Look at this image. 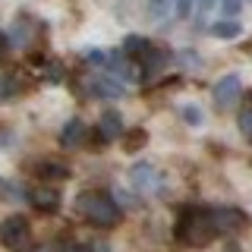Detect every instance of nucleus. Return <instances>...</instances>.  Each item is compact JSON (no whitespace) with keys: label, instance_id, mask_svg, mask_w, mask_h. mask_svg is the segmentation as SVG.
<instances>
[{"label":"nucleus","instance_id":"obj_4","mask_svg":"<svg viewBox=\"0 0 252 252\" xmlns=\"http://www.w3.org/2000/svg\"><path fill=\"white\" fill-rule=\"evenodd\" d=\"M0 243L10 252H26L32 246V224L26 220V215H10L0 224Z\"/></svg>","mask_w":252,"mask_h":252},{"label":"nucleus","instance_id":"obj_5","mask_svg":"<svg viewBox=\"0 0 252 252\" xmlns=\"http://www.w3.org/2000/svg\"><path fill=\"white\" fill-rule=\"evenodd\" d=\"M211 98H215V107H218V110L233 107L236 101L243 98V82H240V76H236V73L220 76L218 82H215V89H211Z\"/></svg>","mask_w":252,"mask_h":252},{"label":"nucleus","instance_id":"obj_1","mask_svg":"<svg viewBox=\"0 0 252 252\" xmlns=\"http://www.w3.org/2000/svg\"><path fill=\"white\" fill-rule=\"evenodd\" d=\"M76 211L89 220L92 227H117L123 218L120 205L110 199L107 192H101V189H85V192L76 195Z\"/></svg>","mask_w":252,"mask_h":252},{"label":"nucleus","instance_id":"obj_20","mask_svg":"<svg viewBox=\"0 0 252 252\" xmlns=\"http://www.w3.org/2000/svg\"><path fill=\"white\" fill-rule=\"evenodd\" d=\"M218 3H220V0H195V10H199V13H208V10H215Z\"/></svg>","mask_w":252,"mask_h":252},{"label":"nucleus","instance_id":"obj_9","mask_svg":"<svg viewBox=\"0 0 252 252\" xmlns=\"http://www.w3.org/2000/svg\"><path fill=\"white\" fill-rule=\"evenodd\" d=\"M32 177H38L41 183H60V180H69V167L63 161H54V158H41V161L32 164Z\"/></svg>","mask_w":252,"mask_h":252},{"label":"nucleus","instance_id":"obj_11","mask_svg":"<svg viewBox=\"0 0 252 252\" xmlns=\"http://www.w3.org/2000/svg\"><path fill=\"white\" fill-rule=\"evenodd\" d=\"M129 180H132V186H136V189H142V192H152V189L158 186V170L152 167V164L139 161L136 167L129 170Z\"/></svg>","mask_w":252,"mask_h":252},{"label":"nucleus","instance_id":"obj_21","mask_svg":"<svg viewBox=\"0 0 252 252\" xmlns=\"http://www.w3.org/2000/svg\"><path fill=\"white\" fill-rule=\"evenodd\" d=\"M192 3H195V0H177V16H189Z\"/></svg>","mask_w":252,"mask_h":252},{"label":"nucleus","instance_id":"obj_15","mask_svg":"<svg viewBox=\"0 0 252 252\" xmlns=\"http://www.w3.org/2000/svg\"><path fill=\"white\" fill-rule=\"evenodd\" d=\"M145 139H148V132H145V129H129V132H123V145H126V152H139V148L145 145Z\"/></svg>","mask_w":252,"mask_h":252},{"label":"nucleus","instance_id":"obj_22","mask_svg":"<svg viewBox=\"0 0 252 252\" xmlns=\"http://www.w3.org/2000/svg\"><path fill=\"white\" fill-rule=\"evenodd\" d=\"M10 54V38H6V32H0V57H6Z\"/></svg>","mask_w":252,"mask_h":252},{"label":"nucleus","instance_id":"obj_17","mask_svg":"<svg viewBox=\"0 0 252 252\" xmlns=\"http://www.w3.org/2000/svg\"><path fill=\"white\" fill-rule=\"evenodd\" d=\"M44 79H47V82H54V85H57L60 79H63V76H60V63H54V66H47V69H44Z\"/></svg>","mask_w":252,"mask_h":252},{"label":"nucleus","instance_id":"obj_6","mask_svg":"<svg viewBox=\"0 0 252 252\" xmlns=\"http://www.w3.org/2000/svg\"><path fill=\"white\" fill-rule=\"evenodd\" d=\"M94 132H98V142L101 145H107V142H117V139H123V132H126V126H123V117H120V110H104V114L98 117V126H94Z\"/></svg>","mask_w":252,"mask_h":252},{"label":"nucleus","instance_id":"obj_7","mask_svg":"<svg viewBox=\"0 0 252 252\" xmlns=\"http://www.w3.org/2000/svg\"><path fill=\"white\" fill-rule=\"evenodd\" d=\"M208 215L218 233H236L246 227V215L240 208H208Z\"/></svg>","mask_w":252,"mask_h":252},{"label":"nucleus","instance_id":"obj_2","mask_svg":"<svg viewBox=\"0 0 252 252\" xmlns=\"http://www.w3.org/2000/svg\"><path fill=\"white\" fill-rule=\"evenodd\" d=\"M123 57L136 66V73L139 79H145V76H155V73H161L164 66H167V60H170V54L164 51V47H155L148 38H142V35H129L123 41Z\"/></svg>","mask_w":252,"mask_h":252},{"label":"nucleus","instance_id":"obj_16","mask_svg":"<svg viewBox=\"0 0 252 252\" xmlns=\"http://www.w3.org/2000/svg\"><path fill=\"white\" fill-rule=\"evenodd\" d=\"M220 10H224V16H230V19H236L240 16V10H243V0H220Z\"/></svg>","mask_w":252,"mask_h":252},{"label":"nucleus","instance_id":"obj_3","mask_svg":"<svg viewBox=\"0 0 252 252\" xmlns=\"http://www.w3.org/2000/svg\"><path fill=\"white\" fill-rule=\"evenodd\" d=\"M173 233H177V240L186 243V246H208V243L218 236L208 208H183Z\"/></svg>","mask_w":252,"mask_h":252},{"label":"nucleus","instance_id":"obj_12","mask_svg":"<svg viewBox=\"0 0 252 252\" xmlns=\"http://www.w3.org/2000/svg\"><path fill=\"white\" fill-rule=\"evenodd\" d=\"M29 199H32L35 208H41V211H57L60 208V192L51 189V186H35L29 192Z\"/></svg>","mask_w":252,"mask_h":252},{"label":"nucleus","instance_id":"obj_14","mask_svg":"<svg viewBox=\"0 0 252 252\" xmlns=\"http://www.w3.org/2000/svg\"><path fill=\"white\" fill-rule=\"evenodd\" d=\"M236 123H240V132H243V139L252 142V92L246 94V104L240 107V117H236Z\"/></svg>","mask_w":252,"mask_h":252},{"label":"nucleus","instance_id":"obj_24","mask_svg":"<svg viewBox=\"0 0 252 252\" xmlns=\"http://www.w3.org/2000/svg\"><path fill=\"white\" fill-rule=\"evenodd\" d=\"M152 3H155V6H161V3H164V0H152Z\"/></svg>","mask_w":252,"mask_h":252},{"label":"nucleus","instance_id":"obj_23","mask_svg":"<svg viewBox=\"0 0 252 252\" xmlns=\"http://www.w3.org/2000/svg\"><path fill=\"white\" fill-rule=\"evenodd\" d=\"M10 139H13L10 129H0V145H3V142H10Z\"/></svg>","mask_w":252,"mask_h":252},{"label":"nucleus","instance_id":"obj_8","mask_svg":"<svg viewBox=\"0 0 252 252\" xmlns=\"http://www.w3.org/2000/svg\"><path fill=\"white\" fill-rule=\"evenodd\" d=\"M85 94L89 98H120L123 85H117L114 76L107 73H94V76H85Z\"/></svg>","mask_w":252,"mask_h":252},{"label":"nucleus","instance_id":"obj_18","mask_svg":"<svg viewBox=\"0 0 252 252\" xmlns=\"http://www.w3.org/2000/svg\"><path fill=\"white\" fill-rule=\"evenodd\" d=\"M63 252H94V246H89V243H69V246H63Z\"/></svg>","mask_w":252,"mask_h":252},{"label":"nucleus","instance_id":"obj_19","mask_svg":"<svg viewBox=\"0 0 252 252\" xmlns=\"http://www.w3.org/2000/svg\"><path fill=\"white\" fill-rule=\"evenodd\" d=\"M183 117H186L189 123H195V126L202 123V114H199V110H195V107H183Z\"/></svg>","mask_w":252,"mask_h":252},{"label":"nucleus","instance_id":"obj_13","mask_svg":"<svg viewBox=\"0 0 252 252\" xmlns=\"http://www.w3.org/2000/svg\"><path fill=\"white\" fill-rule=\"evenodd\" d=\"M208 32H211L215 38H220V41H233V38L243 35V26H240L236 19H220V22H215Z\"/></svg>","mask_w":252,"mask_h":252},{"label":"nucleus","instance_id":"obj_10","mask_svg":"<svg viewBox=\"0 0 252 252\" xmlns=\"http://www.w3.org/2000/svg\"><path fill=\"white\" fill-rule=\"evenodd\" d=\"M85 139H89V126L79 120V117L66 120V126L60 129V145L63 148H76V145H82Z\"/></svg>","mask_w":252,"mask_h":252}]
</instances>
